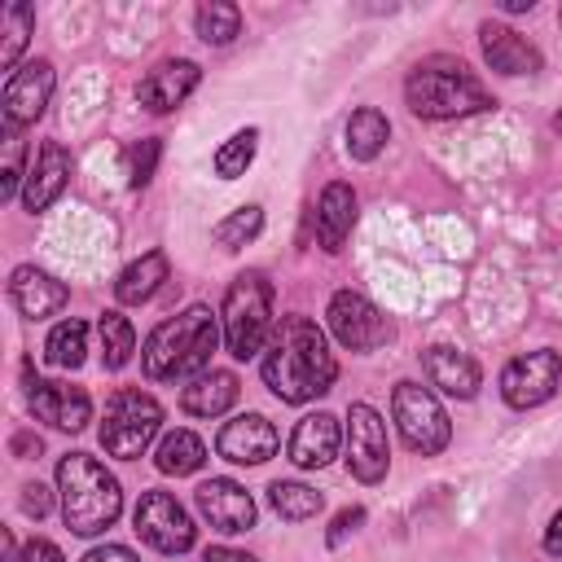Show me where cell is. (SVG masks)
I'll list each match as a JSON object with an SVG mask.
<instances>
[{"label": "cell", "instance_id": "cell-1", "mask_svg": "<svg viewBox=\"0 0 562 562\" xmlns=\"http://www.w3.org/2000/svg\"><path fill=\"white\" fill-rule=\"evenodd\" d=\"M338 378V360L325 342V329L307 316H285L263 347V382L285 404H307L325 395Z\"/></svg>", "mask_w": 562, "mask_h": 562}, {"label": "cell", "instance_id": "cell-2", "mask_svg": "<svg viewBox=\"0 0 562 562\" xmlns=\"http://www.w3.org/2000/svg\"><path fill=\"white\" fill-rule=\"evenodd\" d=\"M215 347H220V316L206 303H193L145 338L140 364L145 378L154 382H193L198 373L211 369Z\"/></svg>", "mask_w": 562, "mask_h": 562}, {"label": "cell", "instance_id": "cell-3", "mask_svg": "<svg viewBox=\"0 0 562 562\" xmlns=\"http://www.w3.org/2000/svg\"><path fill=\"white\" fill-rule=\"evenodd\" d=\"M57 492H61V518L75 536H101L123 514L119 479L88 452H66L57 461Z\"/></svg>", "mask_w": 562, "mask_h": 562}, {"label": "cell", "instance_id": "cell-4", "mask_svg": "<svg viewBox=\"0 0 562 562\" xmlns=\"http://www.w3.org/2000/svg\"><path fill=\"white\" fill-rule=\"evenodd\" d=\"M404 101L417 119H461L496 105L492 92L461 61H448V57L422 61L404 83Z\"/></svg>", "mask_w": 562, "mask_h": 562}, {"label": "cell", "instance_id": "cell-5", "mask_svg": "<svg viewBox=\"0 0 562 562\" xmlns=\"http://www.w3.org/2000/svg\"><path fill=\"white\" fill-rule=\"evenodd\" d=\"M220 325H224V347L233 360H250L268 347L272 338V285L263 272H237L228 294H224V312H220Z\"/></svg>", "mask_w": 562, "mask_h": 562}, {"label": "cell", "instance_id": "cell-6", "mask_svg": "<svg viewBox=\"0 0 562 562\" xmlns=\"http://www.w3.org/2000/svg\"><path fill=\"white\" fill-rule=\"evenodd\" d=\"M158 430H162V404L145 391H119L101 417V448L110 457L136 461L154 443Z\"/></svg>", "mask_w": 562, "mask_h": 562}, {"label": "cell", "instance_id": "cell-7", "mask_svg": "<svg viewBox=\"0 0 562 562\" xmlns=\"http://www.w3.org/2000/svg\"><path fill=\"white\" fill-rule=\"evenodd\" d=\"M391 417H395V426H400V439H404L413 452H422V457L443 452L448 439H452V422H448L443 404H439L426 386H417V382H400V386H395V395H391Z\"/></svg>", "mask_w": 562, "mask_h": 562}, {"label": "cell", "instance_id": "cell-8", "mask_svg": "<svg viewBox=\"0 0 562 562\" xmlns=\"http://www.w3.org/2000/svg\"><path fill=\"white\" fill-rule=\"evenodd\" d=\"M132 522H136V536L158 553H189L193 540H198V527H193L189 509L171 492H145L136 501Z\"/></svg>", "mask_w": 562, "mask_h": 562}, {"label": "cell", "instance_id": "cell-9", "mask_svg": "<svg viewBox=\"0 0 562 562\" xmlns=\"http://www.w3.org/2000/svg\"><path fill=\"white\" fill-rule=\"evenodd\" d=\"M329 334L347 347V351H378L382 342H391V321L356 290H338L329 299Z\"/></svg>", "mask_w": 562, "mask_h": 562}, {"label": "cell", "instance_id": "cell-10", "mask_svg": "<svg viewBox=\"0 0 562 562\" xmlns=\"http://www.w3.org/2000/svg\"><path fill=\"white\" fill-rule=\"evenodd\" d=\"M347 465L360 483L386 479L391 443H386V422L373 404H351L347 408Z\"/></svg>", "mask_w": 562, "mask_h": 562}, {"label": "cell", "instance_id": "cell-11", "mask_svg": "<svg viewBox=\"0 0 562 562\" xmlns=\"http://www.w3.org/2000/svg\"><path fill=\"white\" fill-rule=\"evenodd\" d=\"M558 378H562L558 351L540 347V351L514 356V360L501 369V395H505L509 408H536V404H544V400L558 391Z\"/></svg>", "mask_w": 562, "mask_h": 562}, {"label": "cell", "instance_id": "cell-12", "mask_svg": "<svg viewBox=\"0 0 562 562\" xmlns=\"http://www.w3.org/2000/svg\"><path fill=\"white\" fill-rule=\"evenodd\" d=\"M26 404L40 422L57 426V430H83L92 422V400L83 386L70 382H44V378H26Z\"/></svg>", "mask_w": 562, "mask_h": 562}, {"label": "cell", "instance_id": "cell-13", "mask_svg": "<svg viewBox=\"0 0 562 562\" xmlns=\"http://www.w3.org/2000/svg\"><path fill=\"white\" fill-rule=\"evenodd\" d=\"M53 97V66L48 61H26L9 75L4 83V101H0V114H4V127H26L44 114Z\"/></svg>", "mask_w": 562, "mask_h": 562}, {"label": "cell", "instance_id": "cell-14", "mask_svg": "<svg viewBox=\"0 0 562 562\" xmlns=\"http://www.w3.org/2000/svg\"><path fill=\"white\" fill-rule=\"evenodd\" d=\"M193 501H198V514L215 531H224V536H237V531H250L255 527V501L233 479H206V483H198Z\"/></svg>", "mask_w": 562, "mask_h": 562}, {"label": "cell", "instance_id": "cell-15", "mask_svg": "<svg viewBox=\"0 0 562 562\" xmlns=\"http://www.w3.org/2000/svg\"><path fill=\"white\" fill-rule=\"evenodd\" d=\"M277 443H281V435L263 413H241V417L224 422V430L215 439L220 457L237 461V465H263L268 457H277Z\"/></svg>", "mask_w": 562, "mask_h": 562}, {"label": "cell", "instance_id": "cell-16", "mask_svg": "<svg viewBox=\"0 0 562 562\" xmlns=\"http://www.w3.org/2000/svg\"><path fill=\"white\" fill-rule=\"evenodd\" d=\"M198 83H202V66H198V61H189V57H167V61H158V66L140 79L136 97H140V105H145L149 114H167V110H176Z\"/></svg>", "mask_w": 562, "mask_h": 562}, {"label": "cell", "instance_id": "cell-17", "mask_svg": "<svg viewBox=\"0 0 562 562\" xmlns=\"http://www.w3.org/2000/svg\"><path fill=\"white\" fill-rule=\"evenodd\" d=\"M338 443H342L338 417H334V413H307V417L294 426L285 452H290V461H294L299 470H321V465H329V461L338 457Z\"/></svg>", "mask_w": 562, "mask_h": 562}, {"label": "cell", "instance_id": "cell-18", "mask_svg": "<svg viewBox=\"0 0 562 562\" xmlns=\"http://www.w3.org/2000/svg\"><path fill=\"white\" fill-rule=\"evenodd\" d=\"M479 44H483V61L496 75H536L540 61H544L536 44H527L518 31H509L501 22H483L479 26Z\"/></svg>", "mask_w": 562, "mask_h": 562}, {"label": "cell", "instance_id": "cell-19", "mask_svg": "<svg viewBox=\"0 0 562 562\" xmlns=\"http://www.w3.org/2000/svg\"><path fill=\"white\" fill-rule=\"evenodd\" d=\"M9 299H13V307H18L26 321H44V316H53V312L66 307L70 290H66L57 277H48V272L22 263V268H13V277H9Z\"/></svg>", "mask_w": 562, "mask_h": 562}, {"label": "cell", "instance_id": "cell-20", "mask_svg": "<svg viewBox=\"0 0 562 562\" xmlns=\"http://www.w3.org/2000/svg\"><path fill=\"white\" fill-rule=\"evenodd\" d=\"M422 364H426L430 386H439L443 395L474 400L479 386H483V373H479L474 356H465V351H457V347H426V351H422Z\"/></svg>", "mask_w": 562, "mask_h": 562}, {"label": "cell", "instance_id": "cell-21", "mask_svg": "<svg viewBox=\"0 0 562 562\" xmlns=\"http://www.w3.org/2000/svg\"><path fill=\"white\" fill-rule=\"evenodd\" d=\"M70 180V154L57 145V140H44L31 171H26V189H22V206L26 211H44L57 202V193L66 189Z\"/></svg>", "mask_w": 562, "mask_h": 562}, {"label": "cell", "instance_id": "cell-22", "mask_svg": "<svg viewBox=\"0 0 562 562\" xmlns=\"http://www.w3.org/2000/svg\"><path fill=\"white\" fill-rule=\"evenodd\" d=\"M351 224H356V189L342 184V180L325 184V193L316 202V241H321V250L338 255L342 241L351 237Z\"/></svg>", "mask_w": 562, "mask_h": 562}, {"label": "cell", "instance_id": "cell-23", "mask_svg": "<svg viewBox=\"0 0 562 562\" xmlns=\"http://www.w3.org/2000/svg\"><path fill=\"white\" fill-rule=\"evenodd\" d=\"M233 400H237V378L228 369H206L180 391V408L193 417H220L233 408Z\"/></svg>", "mask_w": 562, "mask_h": 562}, {"label": "cell", "instance_id": "cell-24", "mask_svg": "<svg viewBox=\"0 0 562 562\" xmlns=\"http://www.w3.org/2000/svg\"><path fill=\"white\" fill-rule=\"evenodd\" d=\"M162 281H167V255H162V250H149V255L132 259V263L119 272L114 299H119V303H132V307H136V303H149Z\"/></svg>", "mask_w": 562, "mask_h": 562}, {"label": "cell", "instance_id": "cell-25", "mask_svg": "<svg viewBox=\"0 0 562 562\" xmlns=\"http://www.w3.org/2000/svg\"><path fill=\"white\" fill-rule=\"evenodd\" d=\"M347 154L356 158V162H373L378 154H382V145L391 140V123H386V114L382 110H373V105H360L351 119H347Z\"/></svg>", "mask_w": 562, "mask_h": 562}, {"label": "cell", "instance_id": "cell-26", "mask_svg": "<svg viewBox=\"0 0 562 562\" xmlns=\"http://www.w3.org/2000/svg\"><path fill=\"white\" fill-rule=\"evenodd\" d=\"M202 461H206V443L193 430H167L158 439V448H154V465L162 474H176V479L202 470Z\"/></svg>", "mask_w": 562, "mask_h": 562}, {"label": "cell", "instance_id": "cell-27", "mask_svg": "<svg viewBox=\"0 0 562 562\" xmlns=\"http://www.w3.org/2000/svg\"><path fill=\"white\" fill-rule=\"evenodd\" d=\"M83 351H88V325L79 316H66L61 325H53V334L44 342V356L53 369H79Z\"/></svg>", "mask_w": 562, "mask_h": 562}, {"label": "cell", "instance_id": "cell-28", "mask_svg": "<svg viewBox=\"0 0 562 562\" xmlns=\"http://www.w3.org/2000/svg\"><path fill=\"white\" fill-rule=\"evenodd\" d=\"M193 26H198V35L206 40V44H233L237 35H241V9L237 4H228V0H211V4H198V13H193Z\"/></svg>", "mask_w": 562, "mask_h": 562}, {"label": "cell", "instance_id": "cell-29", "mask_svg": "<svg viewBox=\"0 0 562 562\" xmlns=\"http://www.w3.org/2000/svg\"><path fill=\"white\" fill-rule=\"evenodd\" d=\"M97 334H101V364H105V369H123V364L132 360V351H136L132 321L119 316V312H105L101 325H97Z\"/></svg>", "mask_w": 562, "mask_h": 562}, {"label": "cell", "instance_id": "cell-30", "mask_svg": "<svg viewBox=\"0 0 562 562\" xmlns=\"http://www.w3.org/2000/svg\"><path fill=\"white\" fill-rule=\"evenodd\" d=\"M268 505H272L281 518L303 522V518L321 514L325 496H321L316 487H307V483H272V487H268Z\"/></svg>", "mask_w": 562, "mask_h": 562}, {"label": "cell", "instance_id": "cell-31", "mask_svg": "<svg viewBox=\"0 0 562 562\" xmlns=\"http://www.w3.org/2000/svg\"><path fill=\"white\" fill-rule=\"evenodd\" d=\"M0 22H4V44H0V66L4 70H13L18 66V57H22V48H26V40H31V26H35V9L31 4H4L0 9Z\"/></svg>", "mask_w": 562, "mask_h": 562}, {"label": "cell", "instance_id": "cell-32", "mask_svg": "<svg viewBox=\"0 0 562 562\" xmlns=\"http://www.w3.org/2000/svg\"><path fill=\"white\" fill-rule=\"evenodd\" d=\"M255 149H259V132H255V127L233 132V136L215 149V176H220V180H237V176H246V167L255 162Z\"/></svg>", "mask_w": 562, "mask_h": 562}, {"label": "cell", "instance_id": "cell-33", "mask_svg": "<svg viewBox=\"0 0 562 562\" xmlns=\"http://www.w3.org/2000/svg\"><path fill=\"white\" fill-rule=\"evenodd\" d=\"M263 233V206H237L233 215H224L220 224H215V241L224 246V250H237V246H246V241H255Z\"/></svg>", "mask_w": 562, "mask_h": 562}, {"label": "cell", "instance_id": "cell-34", "mask_svg": "<svg viewBox=\"0 0 562 562\" xmlns=\"http://www.w3.org/2000/svg\"><path fill=\"white\" fill-rule=\"evenodd\" d=\"M158 154H162V145H158L154 136H145V140H136V145L127 149V184H132V189H145V184L154 180Z\"/></svg>", "mask_w": 562, "mask_h": 562}, {"label": "cell", "instance_id": "cell-35", "mask_svg": "<svg viewBox=\"0 0 562 562\" xmlns=\"http://www.w3.org/2000/svg\"><path fill=\"white\" fill-rule=\"evenodd\" d=\"M22 140H18V127H4V176H0V198L9 202L22 184Z\"/></svg>", "mask_w": 562, "mask_h": 562}, {"label": "cell", "instance_id": "cell-36", "mask_svg": "<svg viewBox=\"0 0 562 562\" xmlns=\"http://www.w3.org/2000/svg\"><path fill=\"white\" fill-rule=\"evenodd\" d=\"M360 522H364V509H360V505L338 509V518H334V522H329V531H325V544H329V549H338V544H342Z\"/></svg>", "mask_w": 562, "mask_h": 562}, {"label": "cell", "instance_id": "cell-37", "mask_svg": "<svg viewBox=\"0 0 562 562\" xmlns=\"http://www.w3.org/2000/svg\"><path fill=\"white\" fill-rule=\"evenodd\" d=\"M53 509V496H48V487L44 483H26L22 487V514H31V518H44Z\"/></svg>", "mask_w": 562, "mask_h": 562}, {"label": "cell", "instance_id": "cell-38", "mask_svg": "<svg viewBox=\"0 0 562 562\" xmlns=\"http://www.w3.org/2000/svg\"><path fill=\"white\" fill-rule=\"evenodd\" d=\"M13 562H66V558H61V549H57L53 540H31V544L18 549Z\"/></svg>", "mask_w": 562, "mask_h": 562}, {"label": "cell", "instance_id": "cell-39", "mask_svg": "<svg viewBox=\"0 0 562 562\" xmlns=\"http://www.w3.org/2000/svg\"><path fill=\"white\" fill-rule=\"evenodd\" d=\"M79 562H140L127 544H97V549H88Z\"/></svg>", "mask_w": 562, "mask_h": 562}, {"label": "cell", "instance_id": "cell-40", "mask_svg": "<svg viewBox=\"0 0 562 562\" xmlns=\"http://www.w3.org/2000/svg\"><path fill=\"white\" fill-rule=\"evenodd\" d=\"M544 553L562 558V509H558V514H553V522L544 527Z\"/></svg>", "mask_w": 562, "mask_h": 562}, {"label": "cell", "instance_id": "cell-41", "mask_svg": "<svg viewBox=\"0 0 562 562\" xmlns=\"http://www.w3.org/2000/svg\"><path fill=\"white\" fill-rule=\"evenodd\" d=\"M202 562H255L250 553H241V549H228V544H215V549H206V558Z\"/></svg>", "mask_w": 562, "mask_h": 562}, {"label": "cell", "instance_id": "cell-42", "mask_svg": "<svg viewBox=\"0 0 562 562\" xmlns=\"http://www.w3.org/2000/svg\"><path fill=\"white\" fill-rule=\"evenodd\" d=\"M13 452H18V457H40L44 443H40L35 435H13Z\"/></svg>", "mask_w": 562, "mask_h": 562}, {"label": "cell", "instance_id": "cell-43", "mask_svg": "<svg viewBox=\"0 0 562 562\" xmlns=\"http://www.w3.org/2000/svg\"><path fill=\"white\" fill-rule=\"evenodd\" d=\"M505 9L509 13H522V9H531V0H505Z\"/></svg>", "mask_w": 562, "mask_h": 562}, {"label": "cell", "instance_id": "cell-44", "mask_svg": "<svg viewBox=\"0 0 562 562\" xmlns=\"http://www.w3.org/2000/svg\"><path fill=\"white\" fill-rule=\"evenodd\" d=\"M553 132H562V110H558V114H553Z\"/></svg>", "mask_w": 562, "mask_h": 562}]
</instances>
